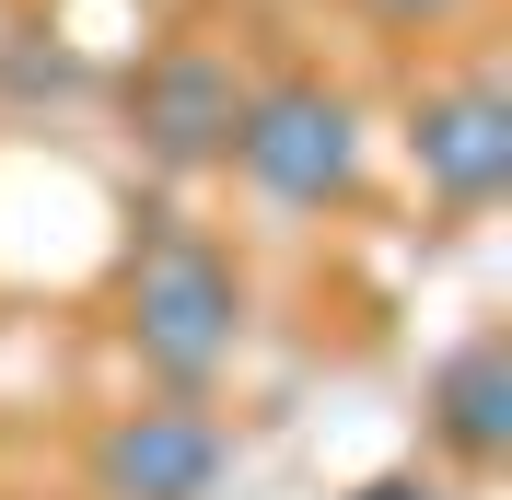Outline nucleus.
Masks as SVG:
<instances>
[{
	"instance_id": "f257e3e1",
	"label": "nucleus",
	"mask_w": 512,
	"mask_h": 500,
	"mask_svg": "<svg viewBox=\"0 0 512 500\" xmlns=\"http://www.w3.org/2000/svg\"><path fill=\"white\" fill-rule=\"evenodd\" d=\"M128 349L163 396H210L233 349H245V268H233L198 221H152L140 256H128Z\"/></svg>"
},
{
	"instance_id": "f03ea898",
	"label": "nucleus",
	"mask_w": 512,
	"mask_h": 500,
	"mask_svg": "<svg viewBox=\"0 0 512 500\" xmlns=\"http://www.w3.org/2000/svg\"><path fill=\"white\" fill-rule=\"evenodd\" d=\"M222 163L268 210H338V198H361V105L338 82H315V70H280V82L245 94Z\"/></svg>"
},
{
	"instance_id": "7ed1b4c3",
	"label": "nucleus",
	"mask_w": 512,
	"mask_h": 500,
	"mask_svg": "<svg viewBox=\"0 0 512 500\" xmlns=\"http://www.w3.org/2000/svg\"><path fill=\"white\" fill-rule=\"evenodd\" d=\"M82 477H94V500H222L233 489V431L198 396H152V407H117L94 431Z\"/></svg>"
},
{
	"instance_id": "20e7f679",
	"label": "nucleus",
	"mask_w": 512,
	"mask_h": 500,
	"mask_svg": "<svg viewBox=\"0 0 512 500\" xmlns=\"http://www.w3.org/2000/svg\"><path fill=\"white\" fill-rule=\"evenodd\" d=\"M408 163H419V187L443 198V210H489V198L512 187V94L489 70L431 82V94L408 105Z\"/></svg>"
},
{
	"instance_id": "39448f33",
	"label": "nucleus",
	"mask_w": 512,
	"mask_h": 500,
	"mask_svg": "<svg viewBox=\"0 0 512 500\" xmlns=\"http://www.w3.org/2000/svg\"><path fill=\"white\" fill-rule=\"evenodd\" d=\"M233 117H245V82H233L222 47H163V59H140V82H128V128H140V152L175 163V175L222 163V152H233Z\"/></svg>"
},
{
	"instance_id": "423d86ee",
	"label": "nucleus",
	"mask_w": 512,
	"mask_h": 500,
	"mask_svg": "<svg viewBox=\"0 0 512 500\" xmlns=\"http://www.w3.org/2000/svg\"><path fill=\"white\" fill-rule=\"evenodd\" d=\"M431 442H443L466 477H489L512 454V338L478 326V338H454L431 361Z\"/></svg>"
},
{
	"instance_id": "0eeeda50",
	"label": "nucleus",
	"mask_w": 512,
	"mask_h": 500,
	"mask_svg": "<svg viewBox=\"0 0 512 500\" xmlns=\"http://www.w3.org/2000/svg\"><path fill=\"white\" fill-rule=\"evenodd\" d=\"M361 12H384V24H419V35H431V24H454V12H466V0H361Z\"/></svg>"
},
{
	"instance_id": "6e6552de",
	"label": "nucleus",
	"mask_w": 512,
	"mask_h": 500,
	"mask_svg": "<svg viewBox=\"0 0 512 500\" xmlns=\"http://www.w3.org/2000/svg\"><path fill=\"white\" fill-rule=\"evenodd\" d=\"M350 500H431L419 477H373V489H350Z\"/></svg>"
}]
</instances>
